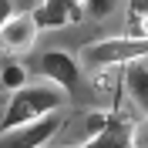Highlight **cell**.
I'll use <instances>...</instances> for the list:
<instances>
[{
    "mask_svg": "<svg viewBox=\"0 0 148 148\" xmlns=\"http://www.w3.org/2000/svg\"><path fill=\"white\" fill-rule=\"evenodd\" d=\"M24 3H27V0H24ZM14 14H20L17 0H0V24H3V20H10Z\"/></svg>",
    "mask_w": 148,
    "mask_h": 148,
    "instance_id": "12",
    "label": "cell"
},
{
    "mask_svg": "<svg viewBox=\"0 0 148 148\" xmlns=\"http://www.w3.org/2000/svg\"><path fill=\"white\" fill-rule=\"evenodd\" d=\"M37 74L44 81H51L54 88H61L74 101H84V94H88L81 61L74 54H67V51H44V54L37 57Z\"/></svg>",
    "mask_w": 148,
    "mask_h": 148,
    "instance_id": "3",
    "label": "cell"
},
{
    "mask_svg": "<svg viewBox=\"0 0 148 148\" xmlns=\"http://www.w3.org/2000/svg\"><path fill=\"white\" fill-rule=\"evenodd\" d=\"M27 77H30V74H27V67H24V64H17V61H7V64L0 67V88H7V91H17V88L30 84Z\"/></svg>",
    "mask_w": 148,
    "mask_h": 148,
    "instance_id": "9",
    "label": "cell"
},
{
    "mask_svg": "<svg viewBox=\"0 0 148 148\" xmlns=\"http://www.w3.org/2000/svg\"><path fill=\"white\" fill-rule=\"evenodd\" d=\"M148 57V37H108V40H91L81 47V61L84 71H111V67H125L131 61Z\"/></svg>",
    "mask_w": 148,
    "mask_h": 148,
    "instance_id": "2",
    "label": "cell"
},
{
    "mask_svg": "<svg viewBox=\"0 0 148 148\" xmlns=\"http://www.w3.org/2000/svg\"><path fill=\"white\" fill-rule=\"evenodd\" d=\"M37 34H40V27H37L34 14L20 10V14H14L10 20L0 24V47L10 51V54H24L37 44Z\"/></svg>",
    "mask_w": 148,
    "mask_h": 148,
    "instance_id": "5",
    "label": "cell"
},
{
    "mask_svg": "<svg viewBox=\"0 0 148 148\" xmlns=\"http://www.w3.org/2000/svg\"><path fill=\"white\" fill-rule=\"evenodd\" d=\"M128 145H131V148H148V118H138V121H131Z\"/></svg>",
    "mask_w": 148,
    "mask_h": 148,
    "instance_id": "11",
    "label": "cell"
},
{
    "mask_svg": "<svg viewBox=\"0 0 148 148\" xmlns=\"http://www.w3.org/2000/svg\"><path fill=\"white\" fill-rule=\"evenodd\" d=\"M135 24V34L131 37H148V17H138V20H131Z\"/></svg>",
    "mask_w": 148,
    "mask_h": 148,
    "instance_id": "13",
    "label": "cell"
},
{
    "mask_svg": "<svg viewBox=\"0 0 148 148\" xmlns=\"http://www.w3.org/2000/svg\"><path fill=\"white\" fill-rule=\"evenodd\" d=\"M81 3L84 0H40V7H34L37 27L40 30H54V27H67V24H77L84 17L81 14Z\"/></svg>",
    "mask_w": 148,
    "mask_h": 148,
    "instance_id": "7",
    "label": "cell"
},
{
    "mask_svg": "<svg viewBox=\"0 0 148 148\" xmlns=\"http://www.w3.org/2000/svg\"><path fill=\"white\" fill-rule=\"evenodd\" d=\"M64 121H67L64 111H51V114H44V118H37V121L7 128V131H0V148H47L61 135Z\"/></svg>",
    "mask_w": 148,
    "mask_h": 148,
    "instance_id": "4",
    "label": "cell"
},
{
    "mask_svg": "<svg viewBox=\"0 0 148 148\" xmlns=\"http://www.w3.org/2000/svg\"><path fill=\"white\" fill-rule=\"evenodd\" d=\"M64 101H67V94L61 88H54L51 81L24 84L17 91H10L7 104H3V118H0V131L27 125V121H37L44 114H51V111H64Z\"/></svg>",
    "mask_w": 148,
    "mask_h": 148,
    "instance_id": "1",
    "label": "cell"
},
{
    "mask_svg": "<svg viewBox=\"0 0 148 148\" xmlns=\"http://www.w3.org/2000/svg\"><path fill=\"white\" fill-rule=\"evenodd\" d=\"M114 10H118V0H84L81 3V14L91 17V20H104V17H111Z\"/></svg>",
    "mask_w": 148,
    "mask_h": 148,
    "instance_id": "10",
    "label": "cell"
},
{
    "mask_svg": "<svg viewBox=\"0 0 148 148\" xmlns=\"http://www.w3.org/2000/svg\"><path fill=\"white\" fill-rule=\"evenodd\" d=\"M128 131H131V121L121 114V108H111L101 128L91 131V138H84L81 145H74V148H131L128 145Z\"/></svg>",
    "mask_w": 148,
    "mask_h": 148,
    "instance_id": "6",
    "label": "cell"
},
{
    "mask_svg": "<svg viewBox=\"0 0 148 148\" xmlns=\"http://www.w3.org/2000/svg\"><path fill=\"white\" fill-rule=\"evenodd\" d=\"M125 71V94L131 98V104L141 111V118H148V64L131 61L121 67Z\"/></svg>",
    "mask_w": 148,
    "mask_h": 148,
    "instance_id": "8",
    "label": "cell"
}]
</instances>
